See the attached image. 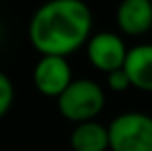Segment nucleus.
I'll return each mask as SVG.
<instances>
[{
	"label": "nucleus",
	"instance_id": "f257e3e1",
	"mask_svg": "<svg viewBox=\"0 0 152 151\" xmlns=\"http://www.w3.org/2000/svg\"><path fill=\"white\" fill-rule=\"evenodd\" d=\"M27 35L39 54L69 56L89 43L93 12L85 0H46L33 12Z\"/></svg>",
	"mask_w": 152,
	"mask_h": 151
},
{
	"label": "nucleus",
	"instance_id": "f03ea898",
	"mask_svg": "<svg viewBox=\"0 0 152 151\" xmlns=\"http://www.w3.org/2000/svg\"><path fill=\"white\" fill-rule=\"evenodd\" d=\"M56 101H58L60 114L66 120L81 124V122L94 120L102 113L106 105V95L102 85L94 79L79 78L73 79Z\"/></svg>",
	"mask_w": 152,
	"mask_h": 151
},
{
	"label": "nucleus",
	"instance_id": "7ed1b4c3",
	"mask_svg": "<svg viewBox=\"0 0 152 151\" xmlns=\"http://www.w3.org/2000/svg\"><path fill=\"white\" fill-rule=\"evenodd\" d=\"M112 151H152V116L129 110L108 124Z\"/></svg>",
	"mask_w": 152,
	"mask_h": 151
},
{
	"label": "nucleus",
	"instance_id": "20e7f679",
	"mask_svg": "<svg viewBox=\"0 0 152 151\" xmlns=\"http://www.w3.org/2000/svg\"><path fill=\"white\" fill-rule=\"evenodd\" d=\"M87 58L96 70L110 74L114 70L123 68L127 58V45L114 31H98L91 35L87 43Z\"/></svg>",
	"mask_w": 152,
	"mask_h": 151
},
{
	"label": "nucleus",
	"instance_id": "39448f33",
	"mask_svg": "<svg viewBox=\"0 0 152 151\" xmlns=\"http://www.w3.org/2000/svg\"><path fill=\"white\" fill-rule=\"evenodd\" d=\"M73 81L71 66L66 56L42 54L33 68V83L39 93L46 97H56L66 91V87Z\"/></svg>",
	"mask_w": 152,
	"mask_h": 151
},
{
	"label": "nucleus",
	"instance_id": "423d86ee",
	"mask_svg": "<svg viewBox=\"0 0 152 151\" xmlns=\"http://www.w3.org/2000/svg\"><path fill=\"white\" fill-rule=\"evenodd\" d=\"M115 21L125 35H145L152 29V2L150 0H121L115 10Z\"/></svg>",
	"mask_w": 152,
	"mask_h": 151
},
{
	"label": "nucleus",
	"instance_id": "0eeeda50",
	"mask_svg": "<svg viewBox=\"0 0 152 151\" xmlns=\"http://www.w3.org/2000/svg\"><path fill=\"white\" fill-rule=\"evenodd\" d=\"M123 70L129 76L131 87L152 91V43H139L127 50Z\"/></svg>",
	"mask_w": 152,
	"mask_h": 151
},
{
	"label": "nucleus",
	"instance_id": "6e6552de",
	"mask_svg": "<svg viewBox=\"0 0 152 151\" xmlns=\"http://www.w3.org/2000/svg\"><path fill=\"white\" fill-rule=\"evenodd\" d=\"M69 145L73 151H106L110 149L108 126L96 120L75 124L69 136Z\"/></svg>",
	"mask_w": 152,
	"mask_h": 151
},
{
	"label": "nucleus",
	"instance_id": "1a4fd4ad",
	"mask_svg": "<svg viewBox=\"0 0 152 151\" xmlns=\"http://www.w3.org/2000/svg\"><path fill=\"white\" fill-rule=\"evenodd\" d=\"M14 97H15V89L12 79L8 78V74H4L0 70V118L6 116L8 110L14 105Z\"/></svg>",
	"mask_w": 152,
	"mask_h": 151
},
{
	"label": "nucleus",
	"instance_id": "9d476101",
	"mask_svg": "<svg viewBox=\"0 0 152 151\" xmlns=\"http://www.w3.org/2000/svg\"><path fill=\"white\" fill-rule=\"evenodd\" d=\"M106 83H108V87H110L112 91H125L127 87H131L129 76H127V72L123 68L106 74Z\"/></svg>",
	"mask_w": 152,
	"mask_h": 151
},
{
	"label": "nucleus",
	"instance_id": "9b49d317",
	"mask_svg": "<svg viewBox=\"0 0 152 151\" xmlns=\"http://www.w3.org/2000/svg\"><path fill=\"white\" fill-rule=\"evenodd\" d=\"M150 2H152V0H150Z\"/></svg>",
	"mask_w": 152,
	"mask_h": 151
}]
</instances>
